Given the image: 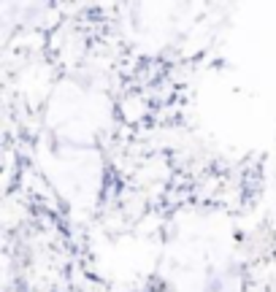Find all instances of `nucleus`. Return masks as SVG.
<instances>
[]
</instances>
